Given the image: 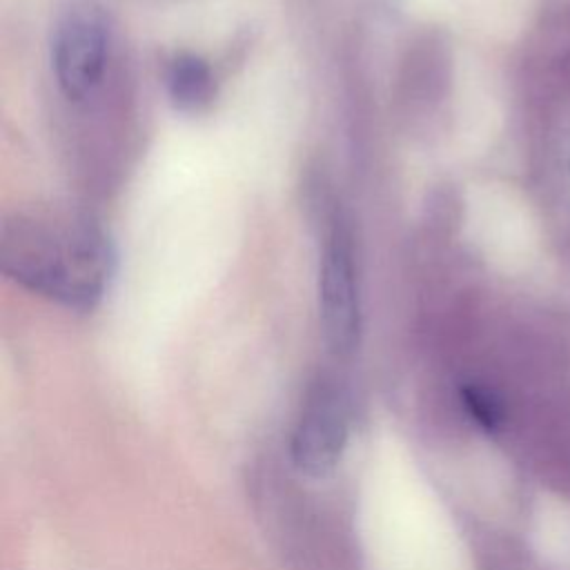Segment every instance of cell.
Wrapping results in <instances>:
<instances>
[{
	"label": "cell",
	"instance_id": "cell-1",
	"mask_svg": "<svg viewBox=\"0 0 570 570\" xmlns=\"http://www.w3.org/2000/svg\"><path fill=\"white\" fill-rule=\"evenodd\" d=\"M2 269L22 287L87 309L111 274V247L105 234L71 214H18L2 225Z\"/></svg>",
	"mask_w": 570,
	"mask_h": 570
},
{
	"label": "cell",
	"instance_id": "cell-2",
	"mask_svg": "<svg viewBox=\"0 0 570 570\" xmlns=\"http://www.w3.org/2000/svg\"><path fill=\"white\" fill-rule=\"evenodd\" d=\"M109 56V20L94 0L67 2L51 31V69L69 100L87 98L102 80Z\"/></svg>",
	"mask_w": 570,
	"mask_h": 570
},
{
	"label": "cell",
	"instance_id": "cell-3",
	"mask_svg": "<svg viewBox=\"0 0 570 570\" xmlns=\"http://www.w3.org/2000/svg\"><path fill=\"white\" fill-rule=\"evenodd\" d=\"M318 312L327 345L347 354L361 336V294L352 236L341 218L330 223L318 261Z\"/></svg>",
	"mask_w": 570,
	"mask_h": 570
},
{
	"label": "cell",
	"instance_id": "cell-4",
	"mask_svg": "<svg viewBox=\"0 0 570 570\" xmlns=\"http://www.w3.org/2000/svg\"><path fill=\"white\" fill-rule=\"evenodd\" d=\"M350 403L332 379H318L305 394L292 432V461L307 476L330 474L347 443Z\"/></svg>",
	"mask_w": 570,
	"mask_h": 570
},
{
	"label": "cell",
	"instance_id": "cell-5",
	"mask_svg": "<svg viewBox=\"0 0 570 570\" xmlns=\"http://www.w3.org/2000/svg\"><path fill=\"white\" fill-rule=\"evenodd\" d=\"M165 87L169 100L180 111L205 109L216 91L209 65L196 53H176L165 69Z\"/></svg>",
	"mask_w": 570,
	"mask_h": 570
},
{
	"label": "cell",
	"instance_id": "cell-6",
	"mask_svg": "<svg viewBox=\"0 0 570 570\" xmlns=\"http://www.w3.org/2000/svg\"><path fill=\"white\" fill-rule=\"evenodd\" d=\"M463 403L468 407V412L485 428H494L501 421V405L497 401L494 394H490L488 390L479 387V385H465L461 390Z\"/></svg>",
	"mask_w": 570,
	"mask_h": 570
}]
</instances>
